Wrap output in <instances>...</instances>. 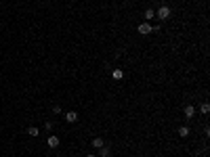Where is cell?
Returning <instances> with one entry per match:
<instances>
[{
  "mask_svg": "<svg viewBox=\"0 0 210 157\" xmlns=\"http://www.w3.org/2000/svg\"><path fill=\"white\" fill-rule=\"evenodd\" d=\"M53 113H55V115H59V113H61V107H59V105H55V107H53Z\"/></svg>",
  "mask_w": 210,
  "mask_h": 157,
  "instance_id": "13",
  "label": "cell"
},
{
  "mask_svg": "<svg viewBox=\"0 0 210 157\" xmlns=\"http://www.w3.org/2000/svg\"><path fill=\"white\" fill-rule=\"evenodd\" d=\"M103 138H92V147H97V149H101V147H103Z\"/></svg>",
  "mask_w": 210,
  "mask_h": 157,
  "instance_id": "10",
  "label": "cell"
},
{
  "mask_svg": "<svg viewBox=\"0 0 210 157\" xmlns=\"http://www.w3.org/2000/svg\"><path fill=\"white\" fill-rule=\"evenodd\" d=\"M143 15H145V21H151V19L155 17V11H154V8H147Z\"/></svg>",
  "mask_w": 210,
  "mask_h": 157,
  "instance_id": "7",
  "label": "cell"
},
{
  "mask_svg": "<svg viewBox=\"0 0 210 157\" xmlns=\"http://www.w3.org/2000/svg\"><path fill=\"white\" fill-rule=\"evenodd\" d=\"M28 134H29V136H38V134H40V130H38V128H28Z\"/></svg>",
  "mask_w": 210,
  "mask_h": 157,
  "instance_id": "11",
  "label": "cell"
},
{
  "mask_svg": "<svg viewBox=\"0 0 210 157\" xmlns=\"http://www.w3.org/2000/svg\"><path fill=\"white\" fill-rule=\"evenodd\" d=\"M0 34H2V28H0Z\"/></svg>",
  "mask_w": 210,
  "mask_h": 157,
  "instance_id": "15",
  "label": "cell"
},
{
  "mask_svg": "<svg viewBox=\"0 0 210 157\" xmlns=\"http://www.w3.org/2000/svg\"><path fill=\"white\" fill-rule=\"evenodd\" d=\"M137 32H139L141 36H147V34H151V32H154V28L149 25V21H145V23H141L139 28H137Z\"/></svg>",
  "mask_w": 210,
  "mask_h": 157,
  "instance_id": "2",
  "label": "cell"
},
{
  "mask_svg": "<svg viewBox=\"0 0 210 157\" xmlns=\"http://www.w3.org/2000/svg\"><path fill=\"white\" fill-rule=\"evenodd\" d=\"M86 157H97V155H92V153H88V155H86Z\"/></svg>",
  "mask_w": 210,
  "mask_h": 157,
  "instance_id": "14",
  "label": "cell"
},
{
  "mask_svg": "<svg viewBox=\"0 0 210 157\" xmlns=\"http://www.w3.org/2000/svg\"><path fill=\"white\" fill-rule=\"evenodd\" d=\"M112 78H113V80H122V78H124V71H122V69H113Z\"/></svg>",
  "mask_w": 210,
  "mask_h": 157,
  "instance_id": "6",
  "label": "cell"
},
{
  "mask_svg": "<svg viewBox=\"0 0 210 157\" xmlns=\"http://www.w3.org/2000/svg\"><path fill=\"white\" fill-rule=\"evenodd\" d=\"M170 13H172V11H170V8H168L166 4H162V7L158 8V11H155V17H158L160 21H166L168 17H170Z\"/></svg>",
  "mask_w": 210,
  "mask_h": 157,
  "instance_id": "1",
  "label": "cell"
},
{
  "mask_svg": "<svg viewBox=\"0 0 210 157\" xmlns=\"http://www.w3.org/2000/svg\"><path fill=\"white\" fill-rule=\"evenodd\" d=\"M183 115L187 117V119H191V117L196 115V107H193V105H187V107L183 109Z\"/></svg>",
  "mask_w": 210,
  "mask_h": 157,
  "instance_id": "3",
  "label": "cell"
},
{
  "mask_svg": "<svg viewBox=\"0 0 210 157\" xmlns=\"http://www.w3.org/2000/svg\"><path fill=\"white\" fill-rule=\"evenodd\" d=\"M65 119H67L70 124L78 122V113H76V111H67V113H65Z\"/></svg>",
  "mask_w": 210,
  "mask_h": 157,
  "instance_id": "4",
  "label": "cell"
},
{
  "mask_svg": "<svg viewBox=\"0 0 210 157\" xmlns=\"http://www.w3.org/2000/svg\"><path fill=\"white\" fill-rule=\"evenodd\" d=\"M200 111H202V113H208V111H210V105H208V103H204L202 107H200Z\"/></svg>",
  "mask_w": 210,
  "mask_h": 157,
  "instance_id": "12",
  "label": "cell"
},
{
  "mask_svg": "<svg viewBox=\"0 0 210 157\" xmlns=\"http://www.w3.org/2000/svg\"><path fill=\"white\" fill-rule=\"evenodd\" d=\"M99 151H101V155H103V157H112V149H109V147H105V144Z\"/></svg>",
  "mask_w": 210,
  "mask_h": 157,
  "instance_id": "8",
  "label": "cell"
},
{
  "mask_svg": "<svg viewBox=\"0 0 210 157\" xmlns=\"http://www.w3.org/2000/svg\"><path fill=\"white\" fill-rule=\"evenodd\" d=\"M179 136H183V138L189 136V128L187 126H181V128H179Z\"/></svg>",
  "mask_w": 210,
  "mask_h": 157,
  "instance_id": "9",
  "label": "cell"
},
{
  "mask_svg": "<svg viewBox=\"0 0 210 157\" xmlns=\"http://www.w3.org/2000/svg\"><path fill=\"white\" fill-rule=\"evenodd\" d=\"M49 147L50 149H57V147H59V136H50L49 138Z\"/></svg>",
  "mask_w": 210,
  "mask_h": 157,
  "instance_id": "5",
  "label": "cell"
}]
</instances>
